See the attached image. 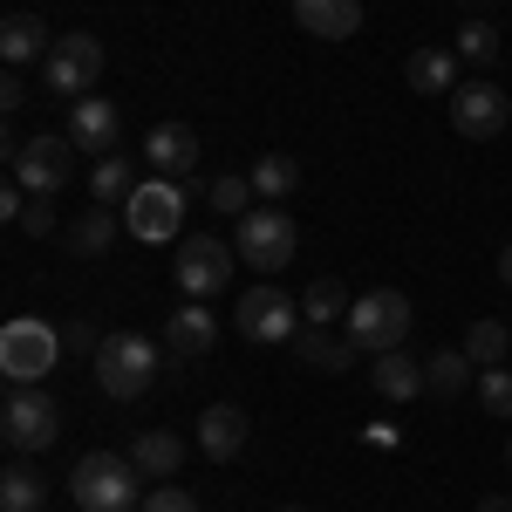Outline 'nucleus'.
<instances>
[{"mask_svg":"<svg viewBox=\"0 0 512 512\" xmlns=\"http://www.w3.org/2000/svg\"><path fill=\"white\" fill-rule=\"evenodd\" d=\"M69 499L76 512H137L144 506V472L130 451H89L69 472Z\"/></svg>","mask_w":512,"mask_h":512,"instance_id":"obj_1","label":"nucleus"},{"mask_svg":"<svg viewBox=\"0 0 512 512\" xmlns=\"http://www.w3.org/2000/svg\"><path fill=\"white\" fill-rule=\"evenodd\" d=\"M55 362H62V335L41 315H14L0 328V376H7V390H35Z\"/></svg>","mask_w":512,"mask_h":512,"instance_id":"obj_2","label":"nucleus"},{"mask_svg":"<svg viewBox=\"0 0 512 512\" xmlns=\"http://www.w3.org/2000/svg\"><path fill=\"white\" fill-rule=\"evenodd\" d=\"M7 171H14V185H21L28 198H55L69 178H76V144H69V130L21 137V144L7 151Z\"/></svg>","mask_w":512,"mask_h":512,"instance_id":"obj_3","label":"nucleus"},{"mask_svg":"<svg viewBox=\"0 0 512 512\" xmlns=\"http://www.w3.org/2000/svg\"><path fill=\"white\" fill-rule=\"evenodd\" d=\"M96 383L103 396H144L158 383V349H151V335H137V328H117V335H103V349H96Z\"/></svg>","mask_w":512,"mask_h":512,"instance_id":"obj_4","label":"nucleus"},{"mask_svg":"<svg viewBox=\"0 0 512 512\" xmlns=\"http://www.w3.org/2000/svg\"><path fill=\"white\" fill-rule=\"evenodd\" d=\"M410 294H396V287H376V294H362V301H349V335L362 355H383V349H403L410 342Z\"/></svg>","mask_w":512,"mask_h":512,"instance_id":"obj_5","label":"nucleus"},{"mask_svg":"<svg viewBox=\"0 0 512 512\" xmlns=\"http://www.w3.org/2000/svg\"><path fill=\"white\" fill-rule=\"evenodd\" d=\"M0 437H7V451L14 458H35V451H48L55 437H62V410H55V396L41 390H7V403H0Z\"/></svg>","mask_w":512,"mask_h":512,"instance_id":"obj_6","label":"nucleus"},{"mask_svg":"<svg viewBox=\"0 0 512 512\" xmlns=\"http://www.w3.org/2000/svg\"><path fill=\"white\" fill-rule=\"evenodd\" d=\"M178 226H185V185L178 178H144L123 198V233L130 239L158 246V239H178Z\"/></svg>","mask_w":512,"mask_h":512,"instance_id":"obj_7","label":"nucleus"},{"mask_svg":"<svg viewBox=\"0 0 512 512\" xmlns=\"http://www.w3.org/2000/svg\"><path fill=\"white\" fill-rule=\"evenodd\" d=\"M233 246H239V260H246V267H260V274H280V267L294 260L301 233H294V219H287L280 205H253V212L239 219Z\"/></svg>","mask_w":512,"mask_h":512,"instance_id":"obj_8","label":"nucleus"},{"mask_svg":"<svg viewBox=\"0 0 512 512\" xmlns=\"http://www.w3.org/2000/svg\"><path fill=\"white\" fill-rule=\"evenodd\" d=\"M96 76H103V41L96 35H62L48 48V62H41V82H48V96H96Z\"/></svg>","mask_w":512,"mask_h":512,"instance_id":"obj_9","label":"nucleus"},{"mask_svg":"<svg viewBox=\"0 0 512 512\" xmlns=\"http://www.w3.org/2000/svg\"><path fill=\"white\" fill-rule=\"evenodd\" d=\"M233 328L246 342H294V328H301V301L294 294H280L274 280H260V287H246L233 308Z\"/></svg>","mask_w":512,"mask_h":512,"instance_id":"obj_10","label":"nucleus"},{"mask_svg":"<svg viewBox=\"0 0 512 512\" xmlns=\"http://www.w3.org/2000/svg\"><path fill=\"white\" fill-rule=\"evenodd\" d=\"M444 103H451V123H458V137H478V144H485V137H499V130L512 123V96L499 89V82H485V76L458 82Z\"/></svg>","mask_w":512,"mask_h":512,"instance_id":"obj_11","label":"nucleus"},{"mask_svg":"<svg viewBox=\"0 0 512 512\" xmlns=\"http://www.w3.org/2000/svg\"><path fill=\"white\" fill-rule=\"evenodd\" d=\"M233 267H239V246H226V239H185L178 246V287L192 301H212L233 280Z\"/></svg>","mask_w":512,"mask_h":512,"instance_id":"obj_12","label":"nucleus"},{"mask_svg":"<svg viewBox=\"0 0 512 512\" xmlns=\"http://www.w3.org/2000/svg\"><path fill=\"white\" fill-rule=\"evenodd\" d=\"M117 137H123V110L110 103V96H82V103H69V144H76V151L110 158Z\"/></svg>","mask_w":512,"mask_h":512,"instance_id":"obj_13","label":"nucleus"},{"mask_svg":"<svg viewBox=\"0 0 512 512\" xmlns=\"http://www.w3.org/2000/svg\"><path fill=\"white\" fill-rule=\"evenodd\" d=\"M144 158H151V178H192L198 171V130L192 123H158L144 137Z\"/></svg>","mask_w":512,"mask_h":512,"instance_id":"obj_14","label":"nucleus"},{"mask_svg":"<svg viewBox=\"0 0 512 512\" xmlns=\"http://www.w3.org/2000/svg\"><path fill=\"white\" fill-rule=\"evenodd\" d=\"M287 349H294L301 369H315V376H342V369H355V355H362L349 335H328V328H308V321L294 328V342H287Z\"/></svg>","mask_w":512,"mask_h":512,"instance_id":"obj_15","label":"nucleus"},{"mask_svg":"<svg viewBox=\"0 0 512 512\" xmlns=\"http://www.w3.org/2000/svg\"><path fill=\"white\" fill-rule=\"evenodd\" d=\"M212 342H219V321H212V308H205V301H185L178 315L164 321V355H178V362L212 355Z\"/></svg>","mask_w":512,"mask_h":512,"instance_id":"obj_16","label":"nucleus"},{"mask_svg":"<svg viewBox=\"0 0 512 512\" xmlns=\"http://www.w3.org/2000/svg\"><path fill=\"white\" fill-rule=\"evenodd\" d=\"M246 437H253V424H246V410L239 403H205V417H198V451L205 458H239L246 451Z\"/></svg>","mask_w":512,"mask_h":512,"instance_id":"obj_17","label":"nucleus"},{"mask_svg":"<svg viewBox=\"0 0 512 512\" xmlns=\"http://www.w3.org/2000/svg\"><path fill=\"white\" fill-rule=\"evenodd\" d=\"M369 390L390 396V403H410V396H424L431 383H424V362H417V355L383 349V355H369Z\"/></svg>","mask_w":512,"mask_h":512,"instance_id":"obj_18","label":"nucleus"},{"mask_svg":"<svg viewBox=\"0 0 512 512\" xmlns=\"http://www.w3.org/2000/svg\"><path fill=\"white\" fill-rule=\"evenodd\" d=\"M48 48H55V35H48L41 14H7V21H0V62H7V69L48 62Z\"/></svg>","mask_w":512,"mask_h":512,"instance_id":"obj_19","label":"nucleus"},{"mask_svg":"<svg viewBox=\"0 0 512 512\" xmlns=\"http://www.w3.org/2000/svg\"><path fill=\"white\" fill-rule=\"evenodd\" d=\"M287 7L315 41H349L362 28V0H287Z\"/></svg>","mask_w":512,"mask_h":512,"instance_id":"obj_20","label":"nucleus"},{"mask_svg":"<svg viewBox=\"0 0 512 512\" xmlns=\"http://www.w3.org/2000/svg\"><path fill=\"white\" fill-rule=\"evenodd\" d=\"M403 76H410L417 96H451V89H458V55H451V48H417V55L403 62Z\"/></svg>","mask_w":512,"mask_h":512,"instance_id":"obj_21","label":"nucleus"},{"mask_svg":"<svg viewBox=\"0 0 512 512\" xmlns=\"http://www.w3.org/2000/svg\"><path fill=\"white\" fill-rule=\"evenodd\" d=\"M424 383H431V396H465V390H478V362L465 349H437L431 362H424Z\"/></svg>","mask_w":512,"mask_h":512,"instance_id":"obj_22","label":"nucleus"},{"mask_svg":"<svg viewBox=\"0 0 512 512\" xmlns=\"http://www.w3.org/2000/svg\"><path fill=\"white\" fill-rule=\"evenodd\" d=\"M130 458H137V472H144V478H171L178 465H185V437L137 431V437H130Z\"/></svg>","mask_w":512,"mask_h":512,"instance_id":"obj_23","label":"nucleus"},{"mask_svg":"<svg viewBox=\"0 0 512 512\" xmlns=\"http://www.w3.org/2000/svg\"><path fill=\"white\" fill-rule=\"evenodd\" d=\"M137 185H144L137 164L123 158V151H110V158H96V171H89V205H123Z\"/></svg>","mask_w":512,"mask_h":512,"instance_id":"obj_24","label":"nucleus"},{"mask_svg":"<svg viewBox=\"0 0 512 512\" xmlns=\"http://www.w3.org/2000/svg\"><path fill=\"white\" fill-rule=\"evenodd\" d=\"M246 178H253L260 205H280V198H294V192H301V164L287 158V151H267V158L246 171Z\"/></svg>","mask_w":512,"mask_h":512,"instance_id":"obj_25","label":"nucleus"},{"mask_svg":"<svg viewBox=\"0 0 512 512\" xmlns=\"http://www.w3.org/2000/svg\"><path fill=\"white\" fill-rule=\"evenodd\" d=\"M0 512H48V485H41V472L35 465H7L0 472Z\"/></svg>","mask_w":512,"mask_h":512,"instance_id":"obj_26","label":"nucleus"},{"mask_svg":"<svg viewBox=\"0 0 512 512\" xmlns=\"http://www.w3.org/2000/svg\"><path fill=\"white\" fill-rule=\"evenodd\" d=\"M301 321L308 328H335V321H349V294H342V280H308V294H301Z\"/></svg>","mask_w":512,"mask_h":512,"instance_id":"obj_27","label":"nucleus"},{"mask_svg":"<svg viewBox=\"0 0 512 512\" xmlns=\"http://www.w3.org/2000/svg\"><path fill=\"white\" fill-rule=\"evenodd\" d=\"M512 349V335H506V321H492V315H478L472 328H465V355H472L478 369H499Z\"/></svg>","mask_w":512,"mask_h":512,"instance_id":"obj_28","label":"nucleus"},{"mask_svg":"<svg viewBox=\"0 0 512 512\" xmlns=\"http://www.w3.org/2000/svg\"><path fill=\"white\" fill-rule=\"evenodd\" d=\"M117 226H123V219L110 212V205H89L76 226H69V246H76V253H103V246L117 239Z\"/></svg>","mask_w":512,"mask_h":512,"instance_id":"obj_29","label":"nucleus"},{"mask_svg":"<svg viewBox=\"0 0 512 512\" xmlns=\"http://www.w3.org/2000/svg\"><path fill=\"white\" fill-rule=\"evenodd\" d=\"M212 212H233V219H246L253 205H260V192H253V178H239V171H226V178H212Z\"/></svg>","mask_w":512,"mask_h":512,"instance_id":"obj_30","label":"nucleus"},{"mask_svg":"<svg viewBox=\"0 0 512 512\" xmlns=\"http://www.w3.org/2000/svg\"><path fill=\"white\" fill-rule=\"evenodd\" d=\"M458 55H465L472 69H485V62L499 55V28H492V21H465V28H458Z\"/></svg>","mask_w":512,"mask_h":512,"instance_id":"obj_31","label":"nucleus"},{"mask_svg":"<svg viewBox=\"0 0 512 512\" xmlns=\"http://www.w3.org/2000/svg\"><path fill=\"white\" fill-rule=\"evenodd\" d=\"M478 403L512 424V369H478Z\"/></svg>","mask_w":512,"mask_h":512,"instance_id":"obj_32","label":"nucleus"},{"mask_svg":"<svg viewBox=\"0 0 512 512\" xmlns=\"http://www.w3.org/2000/svg\"><path fill=\"white\" fill-rule=\"evenodd\" d=\"M137 512H198V499L185 492V485H158V492H144Z\"/></svg>","mask_w":512,"mask_h":512,"instance_id":"obj_33","label":"nucleus"},{"mask_svg":"<svg viewBox=\"0 0 512 512\" xmlns=\"http://www.w3.org/2000/svg\"><path fill=\"white\" fill-rule=\"evenodd\" d=\"M62 349H76V355H96L103 349V335H96V321H69V328H62Z\"/></svg>","mask_w":512,"mask_h":512,"instance_id":"obj_34","label":"nucleus"},{"mask_svg":"<svg viewBox=\"0 0 512 512\" xmlns=\"http://www.w3.org/2000/svg\"><path fill=\"white\" fill-rule=\"evenodd\" d=\"M14 226H21V233H55V212H48V198H35V205H21V219H14Z\"/></svg>","mask_w":512,"mask_h":512,"instance_id":"obj_35","label":"nucleus"},{"mask_svg":"<svg viewBox=\"0 0 512 512\" xmlns=\"http://www.w3.org/2000/svg\"><path fill=\"white\" fill-rule=\"evenodd\" d=\"M28 103V82H21V69H7V82H0V110H21Z\"/></svg>","mask_w":512,"mask_h":512,"instance_id":"obj_36","label":"nucleus"},{"mask_svg":"<svg viewBox=\"0 0 512 512\" xmlns=\"http://www.w3.org/2000/svg\"><path fill=\"white\" fill-rule=\"evenodd\" d=\"M472 512H512V499H478Z\"/></svg>","mask_w":512,"mask_h":512,"instance_id":"obj_37","label":"nucleus"},{"mask_svg":"<svg viewBox=\"0 0 512 512\" xmlns=\"http://www.w3.org/2000/svg\"><path fill=\"white\" fill-rule=\"evenodd\" d=\"M499 280H506V287H512V246H506V253H499Z\"/></svg>","mask_w":512,"mask_h":512,"instance_id":"obj_38","label":"nucleus"},{"mask_svg":"<svg viewBox=\"0 0 512 512\" xmlns=\"http://www.w3.org/2000/svg\"><path fill=\"white\" fill-rule=\"evenodd\" d=\"M465 7H472V14H478V21H485V7H492V0H465Z\"/></svg>","mask_w":512,"mask_h":512,"instance_id":"obj_39","label":"nucleus"},{"mask_svg":"<svg viewBox=\"0 0 512 512\" xmlns=\"http://www.w3.org/2000/svg\"><path fill=\"white\" fill-rule=\"evenodd\" d=\"M506 465H512V437H506Z\"/></svg>","mask_w":512,"mask_h":512,"instance_id":"obj_40","label":"nucleus"},{"mask_svg":"<svg viewBox=\"0 0 512 512\" xmlns=\"http://www.w3.org/2000/svg\"><path fill=\"white\" fill-rule=\"evenodd\" d=\"M280 512H301V506H280Z\"/></svg>","mask_w":512,"mask_h":512,"instance_id":"obj_41","label":"nucleus"}]
</instances>
